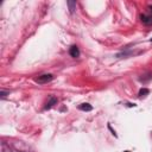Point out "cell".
<instances>
[{
	"label": "cell",
	"instance_id": "cell-3",
	"mask_svg": "<svg viewBox=\"0 0 152 152\" xmlns=\"http://www.w3.org/2000/svg\"><path fill=\"white\" fill-rule=\"evenodd\" d=\"M78 108H80L81 110H86V112H89V110L93 109V107H91L89 103H82V104L78 106Z\"/></svg>",
	"mask_w": 152,
	"mask_h": 152
},
{
	"label": "cell",
	"instance_id": "cell-6",
	"mask_svg": "<svg viewBox=\"0 0 152 152\" xmlns=\"http://www.w3.org/2000/svg\"><path fill=\"white\" fill-rule=\"evenodd\" d=\"M68 5H69V7H70V11L74 12L75 6H76V2H74V1H68Z\"/></svg>",
	"mask_w": 152,
	"mask_h": 152
},
{
	"label": "cell",
	"instance_id": "cell-7",
	"mask_svg": "<svg viewBox=\"0 0 152 152\" xmlns=\"http://www.w3.org/2000/svg\"><path fill=\"white\" fill-rule=\"evenodd\" d=\"M147 93H148V90H147V89H141V90L139 91V95H140V96H142V95H145V94H147Z\"/></svg>",
	"mask_w": 152,
	"mask_h": 152
},
{
	"label": "cell",
	"instance_id": "cell-2",
	"mask_svg": "<svg viewBox=\"0 0 152 152\" xmlns=\"http://www.w3.org/2000/svg\"><path fill=\"white\" fill-rule=\"evenodd\" d=\"M70 55H71V57H75V58H76V57H78V56H80L78 48H77V46H75V45H74V46H71V48H70Z\"/></svg>",
	"mask_w": 152,
	"mask_h": 152
},
{
	"label": "cell",
	"instance_id": "cell-8",
	"mask_svg": "<svg viewBox=\"0 0 152 152\" xmlns=\"http://www.w3.org/2000/svg\"><path fill=\"white\" fill-rule=\"evenodd\" d=\"M150 10H151V12H152V6H151V7H150Z\"/></svg>",
	"mask_w": 152,
	"mask_h": 152
},
{
	"label": "cell",
	"instance_id": "cell-4",
	"mask_svg": "<svg viewBox=\"0 0 152 152\" xmlns=\"http://www.w3.org/2000/svg\"><path fill=\"white\" fill-rule=\"evenodd\" d=\"M141 20L145 24H151L152 23V17H147V15H141Z\"/></svg>",
	"mask_w": 152,
	"mask_h": 152
},
{
	"label": "cell",
	"instance_id": "cell-1",
	"mask_svg": "<svg viewBox=\"0 0 152 152\" xmlns=\"http://www.w3.org/2000/svg\"><path fill=\"white\" fill-rule=\"evenodd\" d=\"M52 80V75H42L37 78V82L39 83H45V82H49Z\"/></svg>",
	"mask_w": 152,
	"mask_h": 152
},
{
	"label": "cell",
	"instance_id": "cell-5",
	"mask_svg": "<svg viewBox=\"0 0 152 152\" xmlns=\"http://www.w3.org/2000/svg\"><path fill=\"white\" fill-rule=\"evenodd\" d=\"M56 102H57V100L52 97V99H51V101H50V102H49V103H48V104L45 106V108L48 109V108H50V107H52V106H53V103H56Z\"/></svg>",
	"mask_w": 152,
	"mask_h": 152
},
{
	"label": "cell",
	"instance_id": "cell-10",
	"mask_svg": "<svg viewBox=\"0 0 152 152\" xmlns=\"http://www.w3.org/2000/svg\"><path fill=\"white\" fill-rule=\"evenodd\" d=\"M151 40H152V38H151Z\"/></svg>",
	"mask_w": 152,
	"mask_h": 152
},
{
	"label": "cell",
	"instance_id": "cell-9",
	"mask_svg": "<svg viewBox=\"0 0 152 152\" xmlns=\"http://www.w3.org/2000/svg\"><path fill=\"white\" fill-rule=\"evenodd\" d=\"M125 152H129V151H125Z\"/></svg>",
	"mask_w": 152,
	"mask_h": 152
}]
</instances>
